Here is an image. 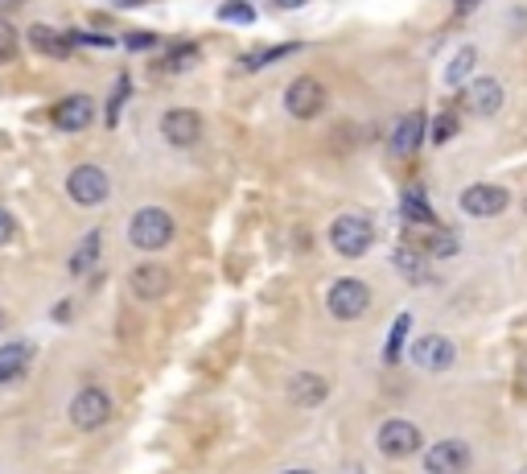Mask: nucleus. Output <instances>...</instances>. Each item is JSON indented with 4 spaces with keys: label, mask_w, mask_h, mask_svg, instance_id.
Instances as JSON below:
<instances>
[{
    "label": "nucleus",
    "mask_w": 527,
    "mask_h": 474,
    "mask_svg": "<svg viewBox=\"0 0 527 474\" xmlns=\"http://www.w3.org/2000/svg\"><path fill=\"white\" fill-rule=\"evenodd\" d=\"M462 104H466V112H474V116H495V112L503 108V83H499V79H490V75L466 83Z\"/></svg>",
    "instance_id": "obj_11"
},
{
    "label": "nucleus",
    "mask_w": 527,
    "mask_h": 474,
    "mask_svg": "<svg viewBox=\"0 0 527 474\" xmlns=\"http://www.w3.org/2000/svg\"><path fill=\"white\" fill-rule=\"evenodd\" d=\"M482 5V0H453V9H458V13H474Z\"/></svg>",
    "instance_id": "obj_35"
},
{
    "label": "nucleus",
    "mask_w": 527,
    "mask_h": 474,
    "mask_svg": "<svg viewBox=\"0 0 527 474\" xmlns=\"http://www.w3.org/2000/svg\"><path fill=\"white\" fill-rule=\"evenodd\" d=\"M128 240H132V248H140V252H161V248L173 240V215L161 211V207L136 211L132 223H128Z\"/></svg>",
    "instance_id": "obj_2"
},
{
    "label": "nucleus",
    "mask_w": 527,
    "mask_h": 474,
    "mask_svg": "<svg viewBox=\"0 0 527 474\" xmlns=\"http://www.w3.org/2000/svg\"><path fill=\"white\" fill-rule=\"evenodd\" d=\"M301 46L297 42H280V46H268V50H256V54H248L239 62V71H260V66H272V62H280V58H289V54H297Z\"/></svg>",
    "instance_id": "obj_21"
},
{
    "label": "nucleus",
    "mask_w": 527,
    "mask_h": 474,
    "mask_svg": "<svg viewBox=\"0 0 527 474\" xmlns=\"http://www.w3.org/2000/svg\"><path fill=\"white\" fill-rule=\"evenodd\" d=\"M128 285H132V293L140 297V301H161L165 293H169V273L161 264H140V268H132V277H128Z\"/></svg>",
    "instance_id": "obj_14"
},
{
    "label": "nucleus",
    "mask_w": 527,
    "mask_h": 474,
    "mask_svg": "<svg viewBox=\"0 0 527 474\" xmlns=\"http://www.w3.org/2000/svg\"><path fill=\"white\" fill-rule=\"evenodd\" d=\"M507 207H511V194L495 182H474V186L462 190V211L474 215V219H495Z\"/></svg>",
    "instance_id": "obj_7"
},
{
    "label": "nucleus",
    "mask_w": 527,
    "mask_h": 474,
    "mask_svg": "<svg viewBox=\"0 0 527 474\" xmlns=\"http://www.w3.org/2000/svg\"><path fill=\"white\" fill-rule=\"evenodd\" d=\"M145 46H153L149 33H136V38H128V50H145Z\"/></svg>",
    "instance_id": "obj_33"
},
{
    "label": "nucleus",
    "mask_w": 527,
    "mask_h": 474,
    "mask_svg": "<svg viewBox=\"0 0 527 474\" xmlns=\"http://www.w3.org/2000/svg\"><path fill=\"white\" fill-rule=\"evenodd\" d=\"M404 219H412V223H425V227H433V223H437L433 207H429V202H425V194H420L416 186L404 194Z\"/></svg>",
    "instance_id": "obj_22"
},
{
    "label": "nucleus",
    "mask_w": 527,
    "mask_h": 474,
    "mask_svg": "<svg viewBox=\"0 0 527 474\" xmlns=\"http://www.w3.org/2000/svg\"><path fill=\"white\" fill-rule=\"evenodd\" d=\"M453 137H458V116H453V112H441L437 124H433V141L445 145V141H453Z\"/></svg>",
    "instance_id": "obj_28"
},
{
    "label": "nucleus",
    "mask_w": 527,
    "mask_h": 474,
    "mask_svg": "<svg viewBox=\"0 0 527 474\" xmlns=\"http://www.w3.org/2000/svg\"><path fill=\"white\" fill-rule=\"evenodd\" d=\"M13 235H17V219H13L5 207H0V248H5V244L13 240Z\"/></svg>",
    "instance_id": "obj_30"
},
{
    "label": "nucleus",
    "mask_w": 527,
    "mask_h": 474,
    "mask_svg": "<svg viewBox=\"0 0 527 474\" xmlns=\"http://www.w3.org/2000/svg\"><path fill=\"white\" fill-rule=\"evenodd\" d=\"M289 396L297 404H305V409H313V404H322L330 396V384L322 376H313V371H297V376L289 380Z\"/></svg>",
    "instance_id": "obj_16"
},
{
    "label": "nucleus",
    "mask_w": 527,
    "mask_h": 474,
    "mask_svg": "<svg viewBox=\"0 0 527 474\" xmlns=\"http://www.w3.org/2000/svg\"><path fill=\"white\" fill-rule=\"evenodd\" d=\"M29 46L46 58H70V38L50 25H29Z\"/></svg>",
    "instance_id": "obj_17"
},
{
    "label": "nucleus",
    "mask_w": 527,
    "mask_h": 474,
    "mask_svg": "<svg viewBox=\"0 0 527 474\" xmlns=\"http://www.w3.org/2000/svg\"><path fill=\"white\" fill-rule=\"evenodd\" d=\"M25 5V0H0V17H9V13H17Z\"/></svg>",
    "instance_id": "obj_34"
},
{
    "label": "nucleus",
    "mask_w": 527,
    "mask_h": 474,
    "mask_svg": "<svg viewBox=\"0 0 527 474\" xmlns=\"http://www.w3.org/2000/svg\"><path fill=\"white\" fill-rule=\"evenodd\" d=\"M17 58V33H13V25L0 17V66L5 62H13Z\"/></svg>",
    "instance_id": "obj_27"
},
{
    "label": "nucleus",
    "mask_w": 527,
    "mask_h": 474,
    "mask_svg": "<svg viewBox=\"0 0 527 474\" xmlns=\"http://www.w3.org/2000/svg\"><path fill=\"white\" fill-rule=\"evenodd\" d=\"M112 417V400L103 388H79L75 400H70V421H75V429H99V425H108Z\"/></svg>",
    "instance_id": "obj_5"
},
{
    "label": "nucleus",
    "mask_w": 527,
    "mask_h": 474,
    "mask_svg": "<svg viewBox=\"0 0 527 474\" xmlns=\"http://www.w3.org/2000/svg\"><path fill=\"white\" fill-rule=\"evenodd\" d=\"M408 326H412V318H408V314H400V318H396V330H392V338H388V363H396V359H400V347H404Z\"/></svg>",
    "instance_id": "obj_29"
},
{
    "label": "nucleus",
    "mask_w": 527,
    "mask_h": 474,
    "mask_svg": "<svg viewBox=\"0 0 527 474\" xmlns=\"http://www.w3.org/2000/svg\"><path fill=\"white\" fill-rule=\"evenodd\" d=\"M474 66H478V50H474V46H462L458 54H453V62L445 66V83H449V87H462V83L474 75Z\"/></svg>",
    "instance_id": "obj_20"
},
{
    "label": "nucleus",
    "mask_w": 527,
    "mask_h": 474,
    "mask_svg": "<svg viewBox=\"0 0 527 474\" xmlns=\"http://www.w3.org/2000/svg\"><path fill=\"white\" fill-rule=\"evenodd\" d=\"M326 108V87L313 79V75H301L285 87V112L297 116V120H313Z\"/></svg>",
    "instance_id": "obj_6"
},
{
    "label": "nucleus",
    "mask_w": 527,
    "mask_h": 474,
    "mask_svg": "<svg viewBox=\"0 0 527 474\" xmlns=\"http://www.w3.org/2000/svg\"><path fill=\"white\" fill-rule=\"evenodd\" d=\"M33 359V347L29 343H9V347H0V384H13L25 376V367Z\"/></svg>",
    "instance_id": "obj_18"
},
{
    "label": "nucleus",
    "mask_w": 527,
    "mask_h": 474,
    "mask_svg": "<svg viewBox=\"0 0 527 474\" xmlns=\"http://www.w3.org/2000/svg\"><path fill=\"white\" fill-rule=\"evenodd\" d=\"M0 326H5V314H0Z\"/></svg>",
    "instance_id": "obj_40"
},
{
    "label": "nucleus",
    "mask_w": 527,
    "mask_h": 474,
    "mask_svg": "<svg viewBox=\"0 0 527 474\" xmlns=\"http://www.w3.org/2000/svg\"><path fill=\"white\" fill-rule=\"evenodd\" d=\"M124 91H128V79H120V83H116V95H112V108H108V120H112V124L120 120V99H124Z\"/></svg>",
    "instance_id": "obj_31"
},
{
    "label": "nucleus",
    "mask_w": 527,
    "mask_h": 474,
    "mask_svg": "<svg viewBox=\"0 0 527 474\" xmlns=\"http://www.w3.org/2000/svg\"><path fill=\"white\" fill-rule=\"evenodd\" d=\"M54 318H58V322H66V318H70V301H62V306H54Z\"/></svg>",
    "instance_id": "obj_36"
},
{
    "label": "nucleus",
    "mask_w": 527,
    "mask_h": 474,
    "mask_svg": "<svg viewBox=\"0 0 527 474\" xmlns=\"http://www.w3.org/2000/svg\"><path fill=\"white\" fill-rule=\"evenodd\" d=\"M280 9H297V5H305V0H276Z\"/></svg>",
    "instance_id": "obj_37"
},
{
    "label": "nucleus",
    "mask_w": 527,
    "mask_h": 474,
    "mask_svg": "<svg viewBox=\"0 0 527 474\" xmlns=\"http://www.w3.org/2000/svg\"><path fill=\"white\" fill-rule=\"evenodd\" d=\"M285 474H313V470H285Z\"/></svg>",
    "instance_id": "obj_39"
},
{
    "label": "nucleus",
    "mask_w": 527,
    "mask_h": 474,
    "mask_svg": "<svg viewBox=\"0 0 527 474\" xmlns=\"http://www.w3.org/2000/svg\"><path fill=\"white\" fill-rule=\"evenodd\" d=\"M161 132H165L169 145L190 149V145H198V137H202V116L190 112V108H173V112L161 116Z\"/></svg>",
    "instance_id": "obj_9"
},
{
    "label": "nucleus",
    "mask_w": 527,
    "mask_h": 474,
    "mask_svg": "<svg viewBox=\"0 0 527 474\" xmlns=\"http://www.w3.org/2000/svg\"><path fill=\"white\" fill-rule=\"evenodd\" d=\"M371 244H375L371 219H363V215H338V219L330 223V248H334L338 256L359 260V256L371 252Z\"/></svg>",
    "instance_id": "obj_1"
},
{
    "label": "nucleus",
    "mask_w": 527,
    "mask_h": 474,
    "mask_svg": "<svg viewBox=\"0 0 527 474\" xmlns=\"http://www.w3.org/2000/svg\"><path fill=\"white\" fill-rule=\"evenodd\" d=\"M54 124L62 132H83V128H91L95 124V99H87V95H66L62 104L54 108Z\"/></svg>",
    "instance_id": "obj_13"
},
{
    "label": "nucleus",
    "mask_w": 527,
    "mask_h": 474,
    "mask_svg": "<svg viewBox=\"0 0 527 474\" xmlns=\"http://www.w3.org/2000/svg\"><path fill=\"white\" fill-rule=\"evenodd\" d=\"M425 252L433 260H449L453 252H458V235H449V231H433L429 240H425Z\"/></svg>",
    "instance_id": "obj_24"
},
{
    "label": "nucleus",
    "mask_w": 527,
    "mask_h": 474,
    "mask_svg": "<svg viewBox=\"0 0 527 474\" xmlns=\"http://www.w3.org/2000/svg\"><path fill=\"white\" fill-rule=\"evenodd\" d=\"M66 194L75 198L79 207H99V202L112 194V178L103 174L99 165H79L75 174L66 178Z\"/></svg>",
    "instance_id": "obj_4"
},
{
    "label": "nucleus",
    "mask_w": 527,
    "mask_h": 474,
    "mask_svg": "<svg viewBox=\"0 0 527 474\" xmlns=\"http://www.w3.org/2000/svg\"><path fill=\"white\" fill-rule=\"evenodd\" d=\"M420 141H425V116L412 112V116H404V120L396 124V132H392V153H396V157H412V153L420 149Z\"/></svg>",
    "instance_id": "obj_15"
},
{
    "label": "nucleus",
    "mask_w": 527,
    "mask_h": 474,
    "mask_svg": "<svg viewBox=\"0 0 527 474\" xmlns=\"http://www.w3.org/2000/svg\"><path fill=\"white\" fill-rule=\"evenodd\" d=\"M99 252H103V235H99V231H87L83 244L75 248V256H70V273H75V277H87L91 268L99 264Z\"/></svg>",
    "instance_id": "obj_19"
},
{
    "label": "nucleus",
    "mask_w": 527,
    "mask_h": 474,
    "mask_svg": "<svg viewBox=\"0 0 527 474\" xmlns=\"http://www.w3.org/2000/svg\"><path fill=\"white\" fill-rule=\"evenodd\" d=\"M408 355H412L416 367H425V371H445V367H453V355L458 351H453V343L445 334H425V338H416Z\"/></svg>",
    "instance_id": "obj_10"
},
{
    "label": "nucleus",
    "mask_w": 527,
    "mask_h": 474,
    "mask_svg": "<svg viewBox=\"0 0 527 474\" xmlns=\"http://www.w3.org/2000/svg\"><path fill=\"white\" fill-rule=\"evenodd\" d=\"M326 306H330L334 318L355 322V318H363L367 306H371V289H367V281H359V277H342V281L330 285Z\"/></svg>",
    "instance_id": "obj_3"
},
{
    "label": "nucleus",
    "mask_w": 527,
    "mask_h": 474,
    "mask_svg": "<svg viewBox=\"0 0 527 474\" xmlns=\"http://www.w3.org/2000/svg\"><path fill=\"white\" fill-rule=\"evenodd\" d=\"M79 42H87V46H112L108 33H79Z\"/></svg>",
    "instance_id": "obj_32"
},
{
    "label": "nucleus",
    "mask_w": 527,
    "mask_h": 474,
    "mask_svg": "<svg viewBox=\"0 0 527 474\" xmlns=\"http://www.w3.org/2000/svg\"><path fill=\"white\" fill-rule=\"evenodd\" d=\"M342 474H363V470H359V466H350V470H342Z\"/></svg>",
    "instance_id": "obj_38"
},
{
    "label": "nucleus",
    "mask_w": 527,
    "mask_h": 474,
    "mask_svg": "<svg viewBox=\"0 0 527 474\" xmlns=\"http://www.w3.org/2000/svg\"><path fill=\"white\" fill-rule=\"evenodd\" d=\"M202 54H198V46H178L169 58H165V71H190V66L198 62Z\"/></svg>",
    "instance_id": "obj_26"
},
{
    "label": "nucleus",
    "mask_w": 527,
    "mask_h": 474,
    "mask_svg": "<svg viewBox=\"0 0 527 474\" xmlns=\"http://www.w3.org/2000/svg\"><path fill=\"white\" fill-rule=\"evenodd\" d=\"M219 17L223 21H239V25H252L256 21V9L248 5V0H227V5H219Z\"/></svg>",
    "instance_id": "obj_25"
},
{
    "label": "nucleus",
    "mask_w": 527,
    "mask_h": 474,
    "mask_svg": "<svg viewBox=\"0 0 527 474\" xmlns=\"http://www.w3.org/2000/svg\"><path fill=\"white\" fill-rule=\"evenodd\" d=\"M379 450L388 458H412L420 450V429L412 421H383L379 425Z\"/></svg>",
    "instance_id": "obj_8"
},
{
    "label": "nucleus",
    "mask_w": 527,
    "mask_h": 474,
    "mask_svg": "<svg viewBox=\"0 0 527 474\" xmlns=\"http://www.w3.org/2000/svg\"><path fill=\"white\" fill-rule=\"evenodd\" d=\"M396 264H400V273L408 277V281H425L429 273H425V256H420L416 248H396Z\"/></svg>",
    "instance_id": "obj_23"
},
{
    "label": "nucleus",
    "mask_w": 527,
    "mask_h": 474,
    "mask_svg": "<svg viewBox=\"0 0 527 474\" xmlns=\"http://www.w3.org/2000/svg\"><path fill=\"white\" fill-rule=\"evenodd\" d=\"M470 466V446L466 442H437L425 454V470L429 474H462Z\"/></svg>",
    "instance_id": "obj_12"
}]
</instances>
